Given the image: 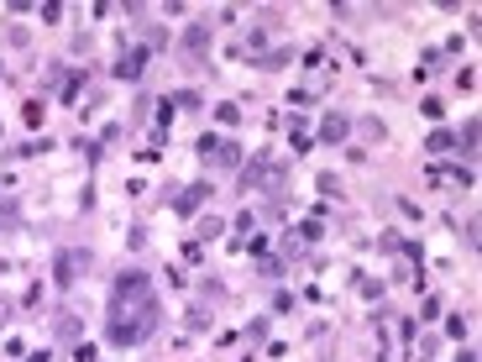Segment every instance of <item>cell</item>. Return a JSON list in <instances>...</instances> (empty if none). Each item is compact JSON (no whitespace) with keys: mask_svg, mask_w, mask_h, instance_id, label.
Wrapping results in <instances>:
<instances>
[{"mask_svg":"<svg viewBox=\"0 0 482 362\" xmlns=\"http://www.w3.org/2000/svg\"><path fill=\"white\" fill-rule=\"evenodd\" d=\"M157 294L147 284V273L137 268H126V273L116 278V294H111V326H105V341L111 346H137L157 331Z\"/></svg>","mask_w":482,"mask_h":362,"instance_id":"1","label":"cell"},{"mask_svg":"<svg viewBox=\"0 0 482 362\" xmlns=\"http://www.w3.org/2000/svg\"><path fill=\"white\" fill-rule=\"evenodd\" d=\"M84 268H89V252H79V247L58 252V263H52V284H58V289L79 284V273H84Z\"/></svg>","mask_w":482,"mask_h":362,"instance_id":"2","label":"cell"},{"mask_svg":"<svg viewBox=\"0 0 482 362\" xmlns=\"http://www.w3.org/2000/svg\"><path fill=\"white\" fill-rule=\"evenodd\" d=\"M142 63H147V43L142 48H126L116 63V79H142Z\"/></svg>","mask_w":482,"mask_h":362,"instance_id":"3","label":"cell"},{"mask_svg":"<svg viewBox=\"0 0 482 362\" xmlns=\"http://www.w3.org/2000/svg\"><path fill=\"white\" fill-rule=\"evenodd\" d=\"M210 43H215V26H210V21H194L189 32H184V48H189L194 58H199V53H205Z\"/></svg>","mask_w":482,"mask_h":362,"instance_id":"4","label":"cell"},{"mask_svg":"<svg viewBox=\"0 0 482 362\" xmlns=\"http://www.w3.org/2000/svg\"><path fill=\"white\" fill-rule=\"evenodd\" d=\"M205 194H210V184H189V190H179V199H173V210H179V216H194V210L205 205Z\"/></svg>","mask_w":482,"mask_h":362,"instance_id":"5","label":"cell"},{"mask_svg":"<svg viewBox=\"0 0 482 362\" xmlns=\"http://www.w3.org/2000/svg\"><path fill=\"white\" fill-rule=\"evenodd\" d=\"M346 131H352V121H346V116H336V111H330V116H325V126H320V137H325L330 147H336V142H346Z\"/></svg>","mask_w":482,"mask_h":362,"instance_id":"6","label":"cell"},{"mask_svg":"<svg viewBox=\"0 0 482 362\" xmlns=\"http://www.w3.org/2000/svg\"><path fill=\"white\" fill-rule=\"evenodd\" d=\"M215 163H220V168H241V147H236V142H220V147H215Z\"/></svg>","mask_w":482,"mask_h":362,"instance_id":"7","label":"cell"},{"mask_svg":"<svg viewBox=\"0 0 482 362\" xmlns=\"http://www.w3.org/2000/svg\"><path fill=\"white\" fill-rule=\"evenodd\" d=\"M451 147H456V137H451V131H435V137L425 142V153H451Z\"/></svg>","mask_w":482,"mask_h":362,"instance_id":"8","label":"cell"},{"mask_svg":"<svg viewBox=\"0 0 482 362\" xmlns=\"http://www.w3.org/2000/svg\"><path fill=\"white\" fill-rule=\"evenodd\" d=\"M21 121H26V126H43V100H26L21 105Z\"/></svg>","mask_w":482,"mask_h":362,"instance_id":"9","label":"cell"},{"mask_svg":"<svg viewBox=\"0 0 482 362\" xmlns=\"http://www.w3.org/2000/svg\"><path fill=\"white\" fill-rule=\"evenodd\" d=\"M215 116H220V126H236V121H241V105L225 100V105H215Z\"/></svg>","mask_w":482,"mask_h":362,"instance_id":"10","label":"cell"},{"mask_svg":"<svg viewBox=\"0 0 482 362\" xmlns=\"http://www.w3.org/2000/svg\"><path fill=\"white\" fill-rule=\"evenodd\" d=\"M168 105H184V111H194V105H205V100H199L194 89H179V95H168Z\"/></svg>","mask_w":482,"mask_h":362,"instance_id":"11","label":"cell"},{"mask_svg":"<svg viewBox=\"0 0 482 362\" xmlns=\"http://www.w3.org/2000/svg\"><path fill=\"white\" fill-rule=\"evenodd\" d=\"M288 58H293V53H288V48H278V53H267V58H262V69H284Z\"/></svg>","mask_w":482,"mask_h":362,"instance_id":"12","label":"cell"},{"mask_svg":"<svg viewBox=\"0 0 482 362\" xmlns=\"http://www.w3.org/2000/svg\"><path fill=\"white\" fill-rule=\"evenodd\" d=\"M215 147H220V137H210V131H205V137H199V158L210 163V158H215Z\"/></svg>","mask_w":482,"mask_h":362,"instance_id":"13","label":"cell"},{"mask_svg":"<svg viewBox=\"0 0 482 362\" xmlns=\"http://www.w3.org/2000/svg\"><path fill=\"white\" fill-rule=\"evenodd\" d=\"M299 236H304V241H320V216H315V221H304V226H299Z\"/></svg>","mask_w":482,"mask_h":362,"instance_id":"14","label":"cell"},{"mask_svg":"<svg viewBox=\"0 0 482 362\" xmlns=\"http://www.w3.org/2000/svg\"><path fill=\"white\" fill-rule=\"evenodd\" d=\"M6 315H11V305H0V326H6Z\"/></svg>","mask_w":482,"mask_h":362,"instance_id":"15","label":"cell"}]
</instances>
